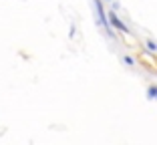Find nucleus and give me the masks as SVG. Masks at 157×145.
Returning a JSON list of instances; mask_svg holds the SVG:
<instances>
[{
    "mask_svg": "<svg viewBox=\"0 0 157 145\" xmlns=\"http://www.w3.org/2000/svg\"><path fill=\"white\" fill-rule=\"evenodd\" d=\"M93 4H95V10H97L99 22L105 26L107 34H109V36H113V32H111V22H109V14H105V8H103V0H93Z\"/></svg>",
    "mask_w": 157,
    "mask_h": 145,
    "instance_id": "1",
    "label": "nucleus"
},
{
    "mask_svg": "<svg viewBox=\"0 0 157 145\" xmlns=\"http://www.w3.org/2000/svg\"><path fill=\"white\" fill-rule=\"evenodd\" d=\"M109 22H111V26H115V28H119L121 32H125V34L129 32V28H127V26H125V24H123V22H121V20H119V16H117V14H115V12H109Z\"/></svg>",
    "mask_w": 157,
    "mask_h": 145,
    "instance_id": "2",
    "label": "nucleus"
},
{
    "mask_svg": "<svg viewBox=\"0 0 157 145\" xmlns=\"http://www.w3.org/2000/svg\"><path fill=\"white\" fill-rule=\"evenodd\" d=\"M147 95H149V97H151V99H157V87H149Z\"/></svg>",
    "mask_w": 157,
    "mask_h": 145,
    "instance_id": "3",
    "label": "nucleus"
},
{
    "mask_svg": "<svg viewBox=\"0 0 157 145\" xmlns=\"http://www.w3.org/2000/svg\"><path fill=\"white\" fill-rule=\"evenodd\" d=\"M147 48H149V51H153V52H155V51H157V44H155L153 40H147Z\"/></svg>",
    "mask_w": 157,
    "mask_h": 145,
    "instance_id": "4",
    "label": "nucleus"
},
{
    "mask_svg": "<svg viewBox=\"0 0 157 145\" xmlns=\"http://www.w3.org/2000/svg\"><path fill=\"white\" fill-rule=\"evenodd\" d=\"M123 63L125 65H135V61L131 59V56H123Z\"/></svg>",
    "mask_w": 157,
    "mask_h": 145,
    "instance_id": "5",
    "label": "nucleus"
},
{
    "mask_svg": "<svg viewBox=\"0 0 157 145\" xmlns=\"http://www.w3.org/2000/svg\"><path fill=\"white\" fill-rule=\"evenodd\" d=\"M111 2H113V0H111Z\"/></svg>",
    "mask_w": 157,
    "mask_h": 145,
    "instance_id": "6",
    "label": "nucleus"
}]
</instances>
